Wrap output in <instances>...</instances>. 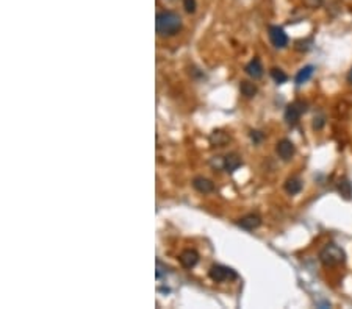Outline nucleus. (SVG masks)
<instances>
[{
  "instance_id": "17",
  "label": "nucleus",
  "mask_w": 352,
  "mask_h": 309,
  "mask_svg": "<svg viewBox=\"0 0 352 309\" xmlns=\"http://www.w3.org/2000/svg\"><path fill=\"white\" fill-rule=\"evenodd\" d=\"M167 273V267L163 266V263L160 259H157V272H155V276H157V280H162V276Z\"/></svg>"
},
{
  "instance_id": "6",
  "label": "nucleus",
  "mask_w": 352,
  "mask_h": 309,
  "mask_svg": "<svg viewBox=\"0 0 352 309\" xmlns=\"http://www.w3.org/2000/svg\"><path fill=\"white\" fill-rule=\"evenodd\" d=\"M276 152L279 155L282 161H291V158L294 156V144L290 141V139H282L277 142V147H276Z\"/></svg>"
},
{
  "instance_id": "2",
  "label": "nucleus",
  "mask_w": 352,
  "mask_h": 309,
  "mask_svg": "<svg viewBox=\"0 0 352 309\" xmlns=\"http://www.w3.org/2000/svg\"><path fill=\"white\" fill-rule=\"evenodd\" d=\"M319 261L324 267H333L343 264L346 261V253L341 247L335 244H327L324 245V248L319 251Z\"/></svg>"
},
{
  "instance_id": "12",
  "label": "nucleus",
  "mask_w": 352,
  "mask_h": 309,
  "mask_svg": "<svg viewBox=\"0 0 352 309\" xmlns=\"http://www.w3.org/2000/svg\"><path fill=\"white\" fill-rule=\"evenodd\" d=\"M302 180L298 178V177H291V178H288L285 181V191L290 194V195H296V194H299L302 191Z\"/></svg>"
},
{
  "instance_id": "3",
  "label": "nucleus",
  "mask_w": 352,
  "mask_h": 309,
  "mask_svg": "<svg viewBox=\"0 0 352 309\" xmlns=\"http://www.w3.org/2000/svg\"><path fill=\"white\" fill-rule=\"evenodd\" d=\"M307 111V103L302 100H296L285 109V122L290 126H296L301 121V116Z\"/></svg>"
},
{
  "instance_id": "19",
  "label": "nucleus",
  "mask_w": 352,
  "mask_h": 309,
  "mask_svg": "<svg viewBox=\"0 0 352 309\" xmlns=\"http://www.w3.org/2000/svg\"><path fill=\"white\" fill-rule=\"evenodd\" d=\"M326 121H324V116H319V117H315V121H313V128L315 130H321L323 126H324Z\"/></svg>"
},
{
  "instance_id": "8",
  "label": "nucleus",
  "mask_w": 352,
  "mask_h": 309,
  "mask_svg": "<svg viewBox=\"0 0 352 309\" xmlns=\"http://www.w3.org/2000/svg\"><path fill=\"white\" fill-rule=\"evenodd\" d=\"M261 225V219L257 214H247V216L241 217L238 220V227H241L246 231H254Z\"/></svg>"
},
{
  "instance_id": "16",
  "label": "nucleus",
  "mask_w": 352,
  "mask_h": 309,
  "mask_svg": "<svg viewBox=\"0 0 352 309\" xmlns=\"http://www.w3.org/2000/svg\"><path fill=\"white\" fill-rule=\"evenodd\" d=\"M271 77H273V80H274L277 84H283V83L288 80V75L283 72L282 69H279V67H273V69H271Z\"/></svg>"
},
{
  "instance_id": "14",
  "label": "nucleus",
  "mask_w": 352,
  "mask_h": 309,
  "mask_svg": "<svg viewBox=\"0 0 352 309\" xmlns=\"http://www.w3.org/2000/svg\"><path fill=\"white\" fill-rule=\"evenodd\" d=\"M313 72H315V67H313V66L302 67L299 72H298V75H296V84L301 86V84H304V83H307L310 78H311V75H313Z\"/></svg>"
},
{
  "instance_id": "15",
  "label": "nucleus",
  "mask_w": 352,
  "mask_h": 309,
  "mask_svg": "<svg viewBox=\"0 0 352 309\" xmlns=\"http://www.w3.org/2000/svg\"><path fill=\"white\" fill-rule=\"evenodd\" d=\"M239 91H241L244 97L252 99V97H255V94H257V86L251 82H241V84H239Z\"/></svg>"
},
{
  "instance_id": "11",
  "label": "nucleus",
  "mask_w": 352,
  "mask_h": 309,
  "mask_svg": "<svg viewBox=\"0 0 352 309\" xmlns=\"http://www.w3.org/2000/svg\"><path fill=\"white\" fill-rule=\"evenodd\" d=\"M241 158H239L236 153H230L224 158V169H226L229 173H234L239 165H241Z\"/></svg>"
},
{
  "instance_id": "1",
  "label": "nucleus",
  "mask_w": 352,
  "mask_h": 309,
  "mask_svg": "<svg viewBox=\"0 0 352 309\" xmlns=\"http://www.w3.org/2000/svg\"><path fill=\"white\" fill-rule=\"evenodd\" d=\"M155 28L160 36H174L182 28V19L177 13L172 11L158 13L155 19Z\"/></svg>"
},
{
  "instance_id": "5",
  "label": "nucleus",
  "mask_w": 352,
  "mask_h": 309,
  "mask_svg": "<svg viewBox=\"0 0 352 309\" xmlns=\"http://www.w3.org/2000/svg\"><path fill=\"white\" fill-rule=\"evenodd\" d=\"M268 36H269V41L273 44L276 49H285L288 45V36L285 33V30L279 25H271L268 28Z\"/></svg>"
},
{
  "instance_id": "7",
  "label": "nucleus",
  "mask_w": 352,
  "mask_h": 309,
  "mask_svg": "<svg viewBox=\"0 0 352 309\" xmlns=\"http://www.w3.org/2000/svg\"><path fill=\"white\" fill-rule=\"evenodd\" d=\"M179 261L183 268H193L199 263V253L193 248H187L180 253Z\"/></svg>"
},
{
  "instance_id": "18",
  "label": "nucleus",
  "mask_w": 352,
  "mask_h": 309,
  "mask_svg": "<svg viewBox=\"0 0 352 309\" xmlns=\"http://www.w3.org/2000/svg\"><path fill=\"white\" fill-rule=\"evenodd\" d=\"M183 8L187 10V13H194L197 8L196 0H183Z\"/></svg>"
},
{
  "instance_id": "10",
  "label": "nucleus",
  "mask_w": 352,
  "mask_h": 309,
  "mask_svg": "<svg viewBox=\"0 0 352 309\" xmlns=\"http://www.w3.org/2000/svg\"><path fill=\"white\" fill-rule=\"evenodd\" d=\"M244 70H246L247 75L254 78V80H258V78L263 77V66H261V61L258 58H254L249 64L244 67Z\"/></svg>"
},
{
  "instance_id": "21",
  "label": "nucleus",
  "mask_w": 352,
  "mask_h": 309,
  "mask_svg": "<svg viewBox=\"0 0 352 309\" xmlns=\"http://www.w3.org/2000/svg\"><path fill=\"white\" fill-rule=\"evenodd\" d=\"M348 83H351V84H352V67H351L349 74H348Z\"/></svg>"
},
{
  "instance_id": "4",
  "label": "nucleus",
  "mask_w": 352,
  "mask_h": 309,
  "mask_svg": "<svg viewBox=\"0 0 352 309\" xmlns=\"http://www.w3.org/2000/svg\"><path fill=\"white\" fill-rule=\"evenodd\" d=\"M209 276L214 281V283H224V281H232L238 278V273L234 270V268L221 266V264H214L210 267L209 270Z\"/></svg>"
},
{
  "instance_id": "20",
  "label": "nucleus",
  "mask_w": 352,
  "mask_h": 309,
  "mask_svg": "<svg viewBox=\"0 0 352 309\" xmlns=\"http://www.w3.org/2000/svg\"><path fill=\"white\" fill-rule=\"evenodd\" d=\"M251 138L255 141V142H260L263 139V133L261 131H252L251 133Z\"/></svg>"
},
{
  "instance_id": "9",
  "label": "nucleus",
  "mask_w": 352,
  "mask_h": 309,
  "mask_svg": "<svg viewBox=\"0 0 352 309\" xmlns=\"http://www.w3.org/2000/svg\"><path fill=\"white\" fill-rule=\"evenodd\" d=\"M193 186H194L196 191L201 192V194H210V192L214 191V185L209 178H204V177H196L193 180Z\"/></svg>"
},
{
  "instance_id": "13",
  "label": "nucleus",
  "mask_w": 352,
  "mask_h": 309,
  "mask_svg": "<svg viewBox=\"0 0 352 309\" xmlns=\"http://www.w3.org/2000/svg\"><path fill=\"white\" fill-rule=\"evenodd\" d=\"M337 189H338V194L341 195V199L345 200L352 199V183L348 178H341L337 185Z\"/></svg>"
}]
</instances>
